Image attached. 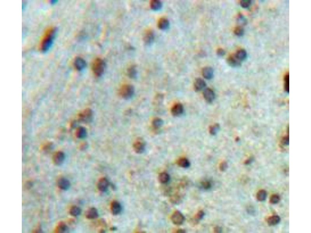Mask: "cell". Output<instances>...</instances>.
<instances>
[{
    "label": "cell",
    "mask_w": 311,
    "mask_h": 233,
    "mask_svg": "<svg viewBox=\"0 0 311 233\" xmlns=\"http://www.w3.org/2000/svg\"><path fill=\"white\" fill-rule=\"evenodd\" d=\"M158 180L161 183H167L170 181V176L167 172H162L159 175Z\"/></svg>",
    "instance_id": "cell-22"
},
{
    "label": "cell",
    "mask_w": 311,
    "mask_h": 233,
    "mask_svg": "<svg viewBox=\"0 0 311 233\" xmlns=\"http://www.w3.org/2000/svg\"><path fill=\"white\" fill-rule=\"evenodd\" d=\"M158 26L160 29L166 30L168 29L170 27V22L168 20L165 18H161L158 21Z\"/></svg>",
    "instance_id": "cell-18"
},
{
    "label": "cell",
    "mask_w": 311,
    "mask_h": 233,
    "mask_svg": "<svg viewBox=\"0 0 311 233\" xmlns=\"http://www.w3.org/2000/svg\"><path fill=\"white\" fill-rule=\"evenodd\" d=\"M240 5L244 8H247L251 5V1L250 0H242L240 2Z\"/></svg>",
    "instance_id": "cell-37"
},
{
    "label": "cell",
    "mask_w": 311,
    "mask_h": 233,
    "mask_svg": "<svg viewBox=\"0 0 311 233\" xmlns=\"http://www.w3.org/2000/svg\"><path fill=\"white\" fill-rule=\"evenodd\" d=\"M150 5L151 9L153 10L158 11L162 9V3L160 1L158 0H152L151 1Z\"/></svg>",
    "instance_id": "cell-21"
},
{
    "label": "cell",
    "mask_w": 311,
    "mask_h": 233,
    "mask_svg": "<svg viewBox=\"0 0 311 233\" xmlns=\"http://www.w3.org/2000/svg\"><path fill=\"white\" fill-rule=\"evenodd\" d=\"M128 76L132 79H135L137 76V70L135 66H131L127 70Z\"/></svg>",
    "instance_id": "cell-27"
},
{
    "label": "cell",
    "mask_w": 311,
    "mask_h": 233,
    "mask_svg": "<svg viewBox=\"0 0 311 233\" xmlns=\"http://www.w3.org/2000/svg\"><path fill=\"white\" fill-rule=\"evenodd\" d=\"M227 62L230 66L233 67H240L241 62L236 57L234 54L230 55L227 59Z\"/></svg>",
    "instance_id": "cell-15"
},
{
    "label": "cell",
    "mask_w": 311,
    "mask_h": 233,
    "mask_svg": "<svg viewBox=\"0 0 311 233\" xmlns=\"http://www.w3.org/2000/svg\"><path fill=\"white\" fill-rule=\"evenodd\" d=\"M280 201V197L279 195L274 194L270 198V202L273 205H275L279 202Z\"/></svg>",
    "instance_id": "cell-32"
},
{
    "label": "cell",
    "mask_w": 311,
    "mask_h": 233,
    "mask_svg": "<svg viewBox=\"0 0 311 233\" xmlns=\"http://www.w3.org/2000/svg\"><path fill=\"white\" fill-rule=\"evenodd\" d=\"M74 67L78 71H81L85 69L86 66L85 60L80 57L75 58L74 62Z\"/></svg>",
    "instance_id": "cell-8"
},
{
    "label": "cell",
    "mask_w": 311,
    "mask_h": 233,
    "mask_svg": "<svg viewBox=\"0 0 311 233\" xmlns=\"http://www.w3.org/2000/svg\"><path fill=\"white\" fill-rule=\"evenodd\" d=\"M225 52L223 49L221 48L217 50V54L219 56H223L225 55Z\"/></svg>",
    "instance_id": "cell-39"
},
{
    "label": "cell",
    "mask_w": 311,
    "mask_h": 233,
    "mask_svg": "<svg viewBox=\"0 0 311 233\" xmlns=\"http://www.w3.org/2000/svg\"><path fill=\"white\" fill-rule=\"evenodd\" d=\"M284 88L286 92H289V74H286L284 79Z\"/></svg>",
    "instance_id": "cell-33"
},
{
    "label": "cell",
    "mask_w": 311,
    "mask_h": 233,
    "mask_svg": "<svg viewBox=\"0 0 311 233\" xmlns=\"http://www.w3.org/2000/svg\"><path fill=\"white\" fill-rule=\"evenodd\" d=\"M267 194L264 190H261L258 192L256 195L257 199L258 201L262 202L265 201L266 198Z\"/></svg>",
    "instance_id": "cell-26"
},
{
    "label": "cell",
    "mask_w": 311,
    "mask_h": 233,
    "mask_svg": "<svg viewBox=\"0 0 311 233\" xmlns=\"http://www.w3.org/2000/svg\"><path fill=\"white\" fill-rule=\"evenodd\" d=\"M109 186V182L105 177H102L98 181L97 188L101 192H105L108 189Z\"/></svg>",
    "instance_id": "cell-7"
},
{
    "label": "cell",
    "mask_w": 311,
    "mask_h": 233,
    "mask_svg": "<svg viewBox=\"0 0 311 233\" xmlns=\"http://www.w3.org/2000/svg\"><path fill=\"white\" fill-rule=\"evenodd\" d=\"M204 215L205 213L203 212V211L202 210H200L195 215L194 219L195 221L198 222V221L203 218Z\"/></svg>",
    "instance_id": "cell-34"
},
{
    "label": "cell",
    "mask_w": 311,
    "mask_h": 233,
    "mask_svg": "<svg viewBox=\"0 0 311 233\" xmlns=\"http://www.w3.org/2000/svg\"><path fill=\"white\" fill-rule=\"evenodd\" d=\"M134 87L129 84L122 85L119 90V94L122 98L125 99H131L134 95Z\"/></svg>",
    "instance_id": "cell-3"
},
{
    "label": "cell",
    "mask_w": 311,
    "mask_h": 233,
    "mask_svg": "<svg viewBox=\"0 0 311 233\" xmlns=\"http://www.w3.org/2000/svg\"><path fill=\"white\" fill-rule=\"evenodd\" d=\"M234 55L238 60L241 62L246 60L247 57V53L244 49H241L237 50Z\"/></svg>",
    "instance_id": "cell-20"
},
{
    "label": "cell",
    "mask_w": 311,
    "mask_h": 233,
    "mask_svg": "<svg viewBox=\"0 0 311 233\" xmlns=\"http://www.w3.org/2000/svg\"><path fill=\"white\" fill-rule=\"evenodd\" d=\"M106 67L105 61L100 58H97L93 62L92 69L95 75L98 77L104 74Z\"/></svg>",
    "instance_id": "cell-2"
},
{
    "label": "cell",
    "mask_w": 311,
    "mask_h": 233,
    "mask_svg": "<svg viewBox=\"0 0 311 233\" xmlns=\"http://www.w3.org/2000/svg\"><path fill=\"white\" fill-rule=\"evenodd\" d=\"M201 186L204 189L209 190L211 187V183L208 180L203 181L201 183Z\"/></svg>",
    "instance_id": "cell-35"
},
{
    "label": "cell",
    "mask_w": 311,
    "mask_h": 233,
    "mask_svg": "<svg viewBox=\"0 0 311 233\" xmlns=\"http://www.w3.org/2000/svg\"><path fill=\"white\" fill-rule=\"evenodd\" d=\"M146 143L143 138H137L133 144V148L135 152L138 154L143 153L146 148Z\"/></svg>",
    "instance_id": "cell-4"
},
{
    "label": "cell",
    "mask_w": 311,
    "mask_h": 233,
    "mask_svg": "<svg viewBox=\"0 0 311 233\" xmlns=\"http://www.w3.org/2000/svg\"><path fill=\"white\" fill-rule=\"evenodd\" d=\"M228 164L227 162L223 161L220 164V169L222 171H224L226 170L228 168Z\"/></svg>",
    "instance_id": "cell-38"
},
{
    "label": "cell",
    "mask_w": 311,
    "mask_h": 233,
    "mask_svg": "<svg viewBox=\"0 0 311 233\" xmlns=\"http://www.w3.org/2000/svg\"><path fill=\"white\" fill-rule=\"evenodd\" d=\"M171 220L174 225H181L184 222L185 217L179 211H176L172 214Z\"/></svg>",
    "instance_id": "cell-5"
},
{
    "label": "cell",
    "mask_w": 311,
    "mask_h": 233,
    "mask_svg": "<svg viewBox=\"0 0 311 233\" xmlns=\"http://www.w3.org/2000/svg\"><path fill=\"white\" fill-rule=\"evenodd\" d=\"M152 126L155 129H157L160 128L163 126V120L159 118H154L152 121Z\"/></svg>",
    "instance_id": "cell-28"
},
{
    "label": "cell",
    "mask_w": 311,
    "mask_h": 233,
    "mask_svg": "<svg viewBox=\"0 0 311 233\" xmlns=\"http://www.w3.org/2000/svg\"><path fill=\"white\" fill-rule=\"evenodd\" d=\"M154 34L153 31L149 30L145 34L143 40L145 43L147 45H151L154 41Z\"/></svg>",
    "instance_id": "cell-12"
},
{
    "label": "cell",
    "mask_w": 311,
    "mask_h": 233,
    "mask_svg": "<svg viewBox=\"0 0 311 233\" xmlns=\"http://www.w3.org/2000/svg\"><path fill=\"white\" fill-rule=\"evenodd\" d=\"M65 156L64 152L59 151L55 153L53 157V161L56 165L60 166L65 160Z\"/></svg>",
    "instance_id": "cell-9"
},
{
    "label": "cell",
    "mask_w": 311,
    "mask_h": 233,
    "mask_svg": "<svg viewBox=\"0 0 311 233\" xmlns=\"http://www.w3.org/2000/svg\"><path fill=\"white\" fill-rule=\"evenodd\" d=\"M280 221V218L278 215H273L268 219V224L271 226H274L279 224Z\"/></svg>",
    "instance_id": "cell-23"
},
{
    "label": "cell",
    "mask_w": 311,
    "mask_h": 233,
    "mask_svg": "<svg viewBox=\"0 0 311 233\" xmlns=\"http://www.w3.org/2000/svg\"><path fill=\"white\" fill-rule=\"evenodd\" d=\"M81 209L77 206H73L71 207L70 210V214L72 216H78L81 213Z\"/></svg>",
    "instance_id": "cell-29"
},
{
    "label": "cell",
    "mask_w": 311,
    "mask_h": 233,
    "mask_svg": "<svg viewBox=\"0 0 311 233\" xmlns=\"http://www.w3.org/2000/svg\"><path fill=\"white\" fill-rule=\"evenodd\" d=\"M204 98L206 102L211 103L214 101L215 99V94L212 89L208 88L205 89L203 93Z\"/></svg>",
    "instance_id": "cell-10"
},
{
    "label": "cell",
    "mask_w": 311,
    "mask_h": 233,
    "mask_svg": "<svg viewBox=\"0 0 311 233\" xmlns=\"http://www.w3.org/2000/svg\"><path fill=\"white\" fill-rule=\"evenodd\" d=\"M206 82L201 78H198L195 80L194 88L196 91H199L202 90L206 87Z\"/></svg>",
    "instance_id": "cell-17"
},
{
    "label": "cell",
    "mask_w": 311,
    "mask_h": 233,
    "mask_svg": "<svg viewBox=\"0 0 311 233\" xmlns=\"http://www.w3.org/2000/svg\"><path fill=\"white\" fill-rule=\"evenodd\" d=\"M202 75L203 77L206 79H211L213 77L214 70L211 67L204 68L202 70Z\"/></svg>",
    "instance_id": "cell-19"
},
{
    "label": "cell",
    "mask_w": 311,
    "mask_h": 233,
    "mask_svg": "<svg viewBox=\"0 0 311 233\" xmlns=\"http://www.w3.org/2000/svg\"><path fill=\"white\" fill-rule=\"evenodd\" d=\"M110 210L113 215H118L121 212L122 210L121 205L118 201H113L111 204Z\"/></svg>",
    "instance_id": "cell-14"
},
{
    "label": "cell",
    "mask_w": 311,
    "mask_h": 233,
    "mask_svg": "<svg viewBox=\"0 0 311 233\" xmlns=\"http://www.w3.org/2000/svg\"><path fill=\"white\" fill-rule=\"evenodd\" d=\"M183 106L180 103L175 104L171 109L172 115L175 117L179 116L183 114Z\"/></svg>",
    "instance_id": "cell-11"
},
{
    "label": "cell",
    "mask_w": 311,
    "mask_h": 233,
    "mask_svg": "<svg viewBox=\"0 0 311 233\" xmlns=\"http://www.w3.org/2000/svg\"><path fill=\"white\" fill-rule=\"evenodd\" d=\"M214 231L216 233H220L221 232V228L219 227H216L214 229Z\"/></svg>",
    "instance_id": "cell-40"
},
{
    "label": "cell",
    "mask_w": 311,
    "mask_h": 233,
    "mask_svg": "<svg viewBox=\"0 0 311 233\" xmlns=\"http://www.w3.org/2000/svg\"><path fill=\"white\" fill-rule=\"evenodd\" d=\"M175 232H175V233H185V232H186V231H185V230H182V229H178V230H176V231H175Z\"/></svg>",
    "instance_id": "cell-41"
},
{
    "label": "cell",
    "mask_w": 311,
    "mask_h": 233,
    "mask_svg": "<svg viewBox=\"0 0 311 233\" xmlns=\"http://www.w3.org/2000/svg\"><path fill=\"white\" fill-rule=\"evenodd\" d=\"M177 164L180 167L184 168H188L190 166L189 161L187 158H184V157L179 159L177 161Z\"/></svg>",
    "instance_id": "cell-24"
},
{
    "label": "cell",
    "mask_w": 311,
    "mask_h": 233,
    "mask_svg": "<svg viewBox=\"0 0 311 233\" xmlns=\"http://www.w3.org/2000/svg\"><path fill=\"white\" fill-rule=\"evenodd\" d=\"M244 33V29L241 26H237L234 31V33L238 36H242Z\"/></svg>",
    "instance_id": "cell-36"
},
{
    "label": "cell",
    "mask_w": 311,
    "mask_h": 233,
    "mask_svg": "<svg viewBox=\"0 0 311 233\" xmlns=\"http://www.w3.org/2000/svg\"><path fill=\"white\" fill-rule=\"evenodd\" d=\"M220 129V126L219 124H216L213 125L211 126H210L209 128V132L210 134L212 135H215L218 132Z\"/></svg>",
    "instance_id": "cell-30"
},
{
    "label": "cell",
    "mask_w": 311,
    "mask_h": 233,
    "mask_svg": "<svg viewBox=\"0 0 311 233\" xmlns=\"http://www.w3.org/2000/svg\"><path fill=\"white\" fill-rule=\"evenodd\" d=\"M86 217L89 219H95L99 216L97 210L95 207H91L87 211L85 214Z\"/></svg>",
    "instance_id": "cell-16"
},
{
    "label": "cell",
    "mask_w": 311,
    "mask_h": 233,
    "mask_svg": "<svg viewBox=\"0 0 311 233\" xmlns=\"http://www.w3.org/2000/svg\"><path fill=\"white\" fill-rule=\"evenodd\" d=\"M56 27L49 28L44 33L40 41V49L43 53L47 52L52 47L57 33Z\"/></svg>",
    "instance_id": "cell-1"
},
{
    "label": "cell",
    "mask_w": 311,
    "mask_h": 233,
    "mask_svg": "<svg viewBox=\"0 0 311 233\" xmlns=\"http://www.w3.org/2000/svg\"><path fill=\"white\" fill-rule=\"evenodd\" d=\"M68 227L64 223H61L57 228V231L59 233H64L67 231Z\"/></svg>",
    "instance_id": "cell-31"
},
{
    "label": "cell",
    "mask_w": 311,
    "mask_h": 233,
    "mask_svg": "<svg viewBox=\"0 0 311 233\" xmlns=\"http://www.w3.org/2000/svg\"><path fill=\"white\" fill-rule=\"evenodd\" d=\"M75 134L77 138L79 139H83V138H85L87 135L86 130L84 127H79L76 130Z\"/></svg>",
    "instance_id": "cell-25"
},
{
    "label": "cell",
    "mask_w": 311,
    "mask_h": 233,
    "mask_svg": "<svg viewBox=\"0 0 311 233\" xmlns=\"http://www.w3.org/2000/svg\"><path fill=\"white\" fill-rule=\"evenodd\" d=\"M70 186V181L67 179L61 177L58 181V186L60 189L67 191L68 190Z\"/></svg>",
    "instance_id": "cell-13"
},
{
    "label": "cell",
    "mask_w": 311,
    "mask_h": 233,
    "mask_svg": "<svg viewBox=\"0 0 311 233\" xmlns=\"http://www.w3.org/2000/svg\"><path fill=\"white\" fill-rule=\"evenodd\" d=\"M93 112L90 109L84 110L79 115V118L81 121L84 123H89L92 119Z\"/></svg>",
    "instance_id": "cell-6"
}]
</instances>
